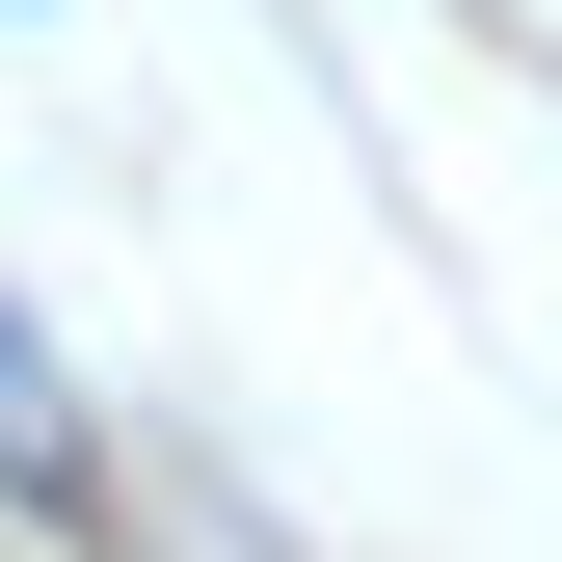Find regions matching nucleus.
Instances as JSON below:
<instances>
[{"label":"nucleus","mask_w":562,"mask_h":562,"mask_svg":"<svg viewBox=\"0 0 562 562\" xmlns=\"http://www.w3.org/2000/svg\"><path fill=\"white\" fill-rule=\"evenodd\" d=\"M0 482H27L54 536H108V429H81V375H54L27 322H0Z\"/></svg>","instance_id":"nucleus-1"}]
</instances>
